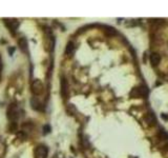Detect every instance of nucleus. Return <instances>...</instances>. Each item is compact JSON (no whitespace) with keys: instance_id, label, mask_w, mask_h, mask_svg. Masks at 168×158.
<instances>
[{"instance_id":"f8f14e48","label":"nucleus","mask_w":168,"mask_h":158,"mask_svg":"<svg viewBox=\"0 0 168 158\" xmlns=\"http://www.w3.org/2000/svg\"><path fill=\"white\" fill-rule=\"evenodd\" d=\"M16 130H17V125H16L15 122H12V125H11V131H12V132H15Z\"/></svg>"},{"instance_id":"7ed1b4c3","label":"nucleus","mask_w":168,"mask_h":158,"mask_svg":"<svg viewBox=\"0 0 168 158\" xmlns=\"http://www.w3.org/2000/svg\"><path fill=\"white\" fill-rule=\"evenodd\" d=\"M47 148L45 145H38L35 150V158H46Z\"/></svg>"},{"instance_id":"39448f33","label":"nucleus","mask_w":168,"mask_h":158,"mask_svg":"<svg viewBox=\"0 0 168 158\" xmlns=\"http://www.w3.org/2000/svg\"><path fill=\"white\" fill-rule=\"evenodd\" d=\"M18 45L22 52H27V41L25 38H20L18 41Z\"/></svg>"},{"instance_id":"9b49d317","label":"nucleus","mask_w":168,"mask_h":158,"mask_svg":"<svg viewBox=\"0 0 168 158\" xmlns=\"http://www.w3.org/2000/svg\"><path fill=\"white\" fill-rule=\"evenodd\" d=\"M160 135H161V138L163 140H168V133H166L165 131H161Z\"/></svg>"},{"instance_id":"423d86ee","label":"nucleus","mask_w":168,"mask_h":158,"mask_svg":"<svg viewBox=\"0 0 168 158\" xmlns=\"http://www.w3.org/2000/svg\"><path fill=\"white\" fill-rule=\"evenodd\" d=\"M160 61H161V57H160V55L158 53H153L151 54L150 56V62L153 65H158L160 63Z\"/></svg>"},{"instance_id":"0eeeda50","label":"nucleus","mask_w":168,"mask_h":158,"mask_svg":"<svg viewBox=\"0 0 168 158\" xmlns=\"http://www.w3.org/2000/svg\"><path fill=\"white\" fill-rule=\"evenodd\" d=\"M4 20H5V23H7V25L10 27V29H11V31H14V30H16L18 27V24H19V23H18L17 20H11V19H10V20H7V19H4Z\"/></svg>"},{"instance_id":"f257e3e1","label":"nucleus","mask_w":168,"mask_h":158,"mask_svg":"<svg viewBox=\"0 0 168 158\" xmlns=\"http://www.w3.org/2000/svg\"><path fill=\"white\" fill-rule=\"evenodd\" d=\"M31 89H32L33 94L36 96H39L43 93V85H42V82L39 79H36V80H34L33 82H32Z\"/></svg>"},{"instance_id":"ddd939ff","label":"nucleus","mask_w":168,"mask_h":158,"mask_svg":"<svg viewBox=\"0 0 168 158\" xmlns=\"http://www.w3.org/2000/svg\"><path fill=\"white\" fill-rule=\"evenodd\" d=\"M43 130H44V133H49V130H51V128H49V125H45Z\"/></svg>"},{"instance_id":"f03ea898","label":"nucleus","mask_w":168,"mask_h":158,"mask_svg":"<svg viewBox=\"0 0 168 158\" xmlns=\"http://www.w3.org/2000/svg\"><path fill=\"white\" fill-rule=\"evenodd\" d=\"M19 117V112H18V107L16 105H11L7 110V118L11 121H16Z\"/></svg>"},{"instance_id":"6e6552de","label":"nucleus","mask_w":168,"mask_h":158,"mask_svg":"<svg viewBox=\"0 0 168 158\" xmlns=\"http://www.w3.org/2000/svg\"><path fill=\"white\" fill-rule=\"evenodd\" d=\"M74 52H75V45L71 41V42L67 43L65 53H66L67 55H71V54H74Z\"/></svg>"},{"instance_id":"9d476101","label":"nucleus","mask_w":168,"mask_h":158,"mask_svg":"<svg viewBox=\"0 0 168 158\" xmlns=\"http://www.w3.org/2000/svg\"><path fill=\"white\" fill-rule=\"evenodd\" d=\"M32 108H33V109H35V110H39V105H40V103L38 102V100L37 99H32Z\"/></svg>"},{"instance_id":"20e7f679","label":"nucleus","mask_w":168,"mask_h":158,"mask_svg":"<svg viewBox=\"0 0 168 158\" xmlns=\"http://www.w3.org/2000/svg\"><path fill=\"white\" fill-rule=\"evenodd\" d=\"M61 95L63 98H66L69 96V83L64 77L61 79Z\"/></svg>"},{"instance_id":"1a4fd4ad","label":"nucleus","mask_w":168,"mask_h":158,"mask_svg":"<svg viewBox=\"0 0 168 158\" xmlns=\"http://www.w3.org/2000/svg\"><path fill=\"white\" fill-rule=\"evenodd\" d=\"M146 121L148 122L149 125H153L155 123V115H153V113H149L147 114V116H146Z\"/></svg>"}]
</instances>
